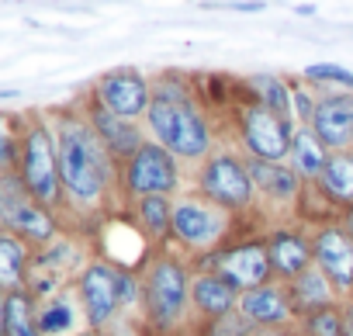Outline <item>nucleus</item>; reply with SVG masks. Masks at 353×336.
Here are the masks:
<instances>
[{
  "label": "nucleus",
  "mask_w": 353,
  "mask_h": 336,
  "mask_svg": "<svg viewBox=\"0 0 353 336\" xmlns=\"http://www.w3.org/2000/svg\"><path fill=\"white\" fill-rule=\"evenodd\" d=\"M312 132L322 139L329 152H343L353 146V94H329L319 97Z\"/></svg>",
  "instance_id": "4468645a"
},
{
  "label": "nucleus",
  "mask_w": 353,
  "mask_h": 336,
  "mask_svg": "<svg viewBox=\"0 0 353 336\" xmlns=\"http://www.w3.org/2000/svg\"><path fill=\"white\" fill-rule=\"evenodd\" d=\"M312 264L336 284V291H353V236L329 222L312 236Z\"/></svg>",
  "instance_id": "ddd939ff"
},
{
  "label": "nucleus",
  "mask_w": 353,
  "mask_h": 336,
  "mask_svg": "<svg viewBox=\"0 0 353 336\" xmlns=\"http://www.w3.org/2000/svg\"><path fill=\"white\" fill-rule=\"evenodd\" d=\"M305 80H312V83H339V87L353 90V73L346 66H339V63H312V66H305Z\"/></svg>",
  "instance_id": "c85d7f7f"
},
{
  "label": "nucleus",
  "mask_w": 353,
  "mask_h": 336,
  "mask_svg": "<svg viewBox=\"0 0 353 336\" xmlns=\"http://www.w3.org/2000/svg\"><path fill=\"white\" fill-rule=\"evenodd\" d=\"M94 104H101L104 111L118 115V118H142L152 108V83L139 73V70H111L97 80L94 87Z\"/></svg>",
  "instance_id": "9b49d317"
},
{
  "label": "nucleus",
  "mask_w": 353,
  "mask_h": 336,
  "mask_svg": "<svg viewBox=\"0 0 353 336\" xmlns=\"http://www.w3.org/2000/svg\"><path fill=\"white\" fill-rule=\"evenodd\" d=\"M256 333V326L236 308V312H229V315H222V319H215L212 326H208V336H253Z\"/></svg>",
  "instance_id": "c756f323"
},
{
  "label": "nucleus",
  "mask_w": 353,
  "mask_h": 336,
  "mask_svg": "<svg viewBox=\"0 0 353 336\" xmlns=\"http://www.w3.org/2000/svg\"><path fill=\"white\" fill-rule=\"evenodd\" d=\"M77 302L80 298H73L70 291H59L49 302H42V308H39V329H42V336H66V333H73L77 322H80Z\"/></svg>",
  "instance_id": "b1692460"
},
{
  "label": "nucleus",
  "mask_w": 353,
  "mask_h": 336,
  "mask_svg": "<svg viewBox=\"0 0 353 336\" xmlns=\"http://www.w3.org/2000/svg\"><path fill=\"white\" fill-rule=\"evenodd\" d=\"M135 215L142 222V229L152 239H163L166 233H173V201L156 195V198H139L135 201Z\"/></svg>",
  "instance_id": "bb28decb"
},
{
  "label": "nucleus",
  "mask_w": 353,
  "mask_h": 336,
  "mask_svg": "<svg viewBox=\"0 0 353 336\" xmlns=\"http://www.w3.org/2000/svg\"><path fill=\"white\" fill-rule=\"evenodd\" d=\"M239 298H243V295H239L229 281H222L219 274L198 270V274L191 277V302H194V308L205 312L212 322L222 319V315H229V312H236V308H239Z\"/></svg>",
  "instance_id": "a211bd4d"
},
{
  "label": "nucleus",
  "mask_w": 353,
  "mask_h": 336,
  "mask_svg": "<svg viewBox=\"0 0 353 336\" xmlns=\"http://www.w3.org/2000/svg\"><path fill=\"white\" fill-rule=\"evenodd\" d=\"M201 270L208 274H219L222 281H229L239 295L246 291H256L263 284L274 281V267H270V257H267V243H236V246H225L219 253H208L201 257Z\"/></svg>",
  "instance_id": "6e6552de"
},
{
  "label": "nucleus",
  "mask_w": 353,
  "mask_h": 336,
  "mask_svg": "<svg viewBox=\"0 0 353 336\" xmlns=\"http://www.w3.org/2000/svg\"><path fill=\"white\" fill-rule=\"evenodd\" d=\"M0 215H4V229L18 236L21 243H39L49 246L56 239V219L46 205H39L25 181L18 174H4V188H0Z\"/></svg>",
  "instance_id": "0eeeda50"
},
{
  "label": "nucleus",
  "mask_w": 353,
  "mask_h": 336,
  "mask_svg": "<svg viewBox=\"0 0 353 336\" xmlns=\"http://www.w3.org/2000/svg\"><path fill=\"white\" fill-rule=\"evenodd\" d=\"M56 152H59L63 191L80 205H97L114 181V159L101 142V135L94 132V125L83 118H59Z\"/></svg>",
  "instance_id": "f257e3e1"
},
{
  "label": "nucleus",
  "mask_w": 353,
  "mask_h": 336,
  "mask_svg": "<svg viewBox=\"0 0 353 336\" xmlns=\"http://www.w3.org/2000/svg\"><path fill=\"white\" fill-rule=\"evenodd\" d=\"M263 243H267V257H270V267H274V281L291 284L312 267V243L305 236L277 229Z\"/></svg>",
  "instance_id": "dca6fc26"
},
{
  "label": "nucleus",
  "mask_w": 353,
  "mask_h": 336,
  "mask_svg": "<svg viewBox=\"0 0 353 336\" xmlns=\"http://www.w3.org/2000/svg\"><path fill=\"white\" fill-rule=\"evenodd\" d=\"M198 195L215 201L225 212H246L256 198L253 177L246 170V163L232 152H215L205 159V166L198 170Z\"/></svg>",
  "instance_id": "423d86ee"
},
{
  "label": "nucleus",
  "mask_w": 353,
  "mask_h": 336,
  "mask_svg": "<svg viewBox=\"0 0 353 336\" xmlns=\"http://www.w3.org/2000/svg\"><path fill=\"white\" fill-rule=\"evenodd\" d=\"M90 125H94V132L101 135V142L108 146V152H111V159H121V163H128L142 146H145V135H142V128L135 125V121H128V118H118V115H111V111H104L101 104H94L90 108V118H87Z\"/></svg>",
  "instance_id": "f3484780"
},
{
  "label": "nucleus",
  "mask_w": 353,
  "mask_h": 336,
  "mask_svg": "<svg viewBox=\"0 0 353 336\" xmlns=\"http://www.w3.org/2000/svg\"><path fill=\"white\" fill-rule=\"evenodd\" d=\"M291 101H294V118L301 121V128H312L319 101H315V97H312L305 87H291Z\"/></svg>",
  "instance_id": "7c9ffc66"
},
{
  "label": "nucleus",
  "mask_w": 353,
  "mask_h": 336,
  "mask_svg": "<svg viewBox=\"0 0 353 336\" xmlns=\"http://www.w3.org/2000/svg\"><path fill=\"white\" fill-rule=\"evenodd\" d=\"M80 336H104L101 329H90V333H80Z\"/></svg>",
  "instance_id": "f704fd0d"
},
{
  "label": "nucleus",
  "mask_w": 353,
  "mask_h": 336,
  "mask_svg": "<svg viewBox=\"0 0 353 336\" xmlns=\"http://www.w3.org/2000/svg\"><path fill=\"white\" fill-rule=\"evenodd\" d=\"M250 90L256 94V104H263L267 111L281 115L291 121V111H294V101H291V87L274 77V73H260V77H250Z\"/></svg>",
  "instance_id": "a878e982"
},
{
  "label": "nucleus",
  "mask_w": 353,
  "mask_h": 336,
  "mask_svg": "<svg viewBox=\"0 0 353 336\" xmlns=\"http://www.w3.org/2000/svg\"><path fill=\"white\" fill-rule=\"evenodd\" d=\"M0 322H4V336H42L39 329V308L28 291H8L4 305H0Z\"/></svg>",
  "instance_id": "5701e85b"
},
{
  "label": "nucleus",
  "mask_w": 353,
  "mask_h": 336,
  "mask_svg": "<svg viewBox=\"0 0 353 336\" xmlns=\"http://www.w3.org/2000/svg\"><path fill=\"white\" fill-rule=\"evenodd\" d=\"M288 291H291V305H294V312H298L301 319L336 305V284H332L315 264H312L298 281H291Z\"/></svg>",
  "instance_id": "aec40b11"
},
{
  "label": "nucleus",
  "mask_w": 353,
  "mask_h": 336,
  "mask_svg": "<svg viewBox=\"0 0 353 336\" xmlns=\"http://www.w3.org/2000/svg\"><path fill=\"white\" fill-rule=\"evenodd\" d=\"M28 243H21L18 236L4 233L0 236V284L4 291H21V277H28Z\"/></svg>",
  "instance_id": "393cba45"
},
{
  "label": "nucleus",
  "mask_w": 353,
  "mask_h": 336,
  "mask_svg": "<svg viewBox=\"0 0 353 336\" xmlns=\"http://www.w3.org/2000/svg\"><path fill=\"white\" fill-rule=\"evenodd\" d=\"M315 188H319L322 198L353 208V149L329 152V163H325V170L319 174Z\"/></svg>",
  "instance_id": "412c9836"
},
{
  "label": "nucleus",
  "mask_w": 353,
  "mask_h": 336,
  "mask_svg": "<svg viewBox=\"0 0 353 336\" xmlns=\"http://www.w3.org/2000/svg\"><path fill=\"white\" fill-rule=\"evenodd\" d=\"M18 177L25 181L28 195L46 205L49 212L59 205L63 198V181H59V152H56V139L49 132L46 121L32 118L25 125L21 135V166H18Z\"/></svg>",
  "instance_id": "39448f33"
},
{
  "label": "nucleus",
  "mask_w": 353,
  "mask_h": 336,
  "mask_svg": "<svg viewBox=\"0 0 353 336\" xmlns=\"http://www.w3.org/2000/svg\"><path fill=\"white\" fill-rule=\"evenodd\" d=\"M246 170L253 177V188L267 195L270 201H294L301 195V177L288 163H267V159H246Z\"/></svg>",
  "instance_id": "6ab92c4d"
},
{
  "label": "nucleus",
  "mask_w": 353,
  "mask_h": 336,
  "mask_svg": "<svg viewBox=\"0 0 353 336\" xmlns=\"http://www.w3.org/2000/svg\"><path fill=\"white\" fill-rule=\"evenodd\" d=\"M329 163V149L322 146V139L312 128H298L291 139V152H288V166L301 177V181H319V174Z\"/></svg>",
  "instance_id": "4be33fe9"
},
{
  "label": "nucleus",
  "mask_w": 353,
  "mask_h": 336,
  "mask_svg": "<svg viewBox=\"0 0 353 336\" xmlns=\"http://www.w3.org/2000/svg\"><path fill=\"white\" fill-rule=\"evenodd\" d=\"M80 308L87 315V322L94 329H104L114 312L121 308V295H118V267L114 264H104V260H94L83 267L80 274Z\"/></svg>",
  "instance_id": "f8f14e48"
},
{
  "label": "nucleus",
  "mask_w": 353,
  "mask_h": 336,
  "mask_svg": "<svg viewBox=\"0 0 353 336\" xmlns=\"http://www.w3.org/2000/svg\"><path fill=\"white\" fill-rule=\"evenodd\" d=\"M191 302V277L184 270V264L170 257V253H156L152 260H145L142 270V305L145 315L152 322V329L166 333L181 322L184 308Z\"/></svg>",
  "instance_id": "7ed1b4c3"
},
{
  "label": "nucleus",
  "mask_w": 353,
  "mask_h": 336,
  "mask_svg": "<svg viewBox=\"0 0 353 336\" xmlns=\"http://www.w3.org/2000/svg\"><path fill=\"white\" fill-rule=\"evenodd\" d=\"M260 8H263V4H236V11H243V14H246V11H260Z\"/></svg>",
  "instance_id": "72a5a7b5"
},
{
  "label": "nucleus",
  "mask_w": 353,
  "mask_h": 336,
  "mask_svg": "<svg viewBox=\"0 0 353 336\" xmlns=\"http://www.w3.org/2000/svg\"><path fill=\"white\" fill-rule=\"evenodd\" d=\"M229 233H232V212L219 208L215 201L201 198L198 191L173 201V239L184 250H191L198 257L219 253V250H225L222 243L229 239Z\"/></svg>",
  "instance_id": "20e7f679"
},
{
  "label": "nucleus",
  "mask_w": 353,
  "mask_h": 336,
  "mask_svg": "<svg viewBox=\"0 0 353 336\" xmlns=\"http://www.w3.org/2000/svg\"><path fill=\"white\" fill-rule=\"evenodd\" d=\"M181 174H176V156L166 152L159 142H145L125 166H121V184L128 191L132 201L139 198H170V191L176 188Z\"/></svg>",
  "instance_id": "1a4fd4ad"
},
{
  "label": "nucleus",
  "mask_w": 353,
  "mask_h": 336,
  "mask_svg": "<svg viewBox=\"0 0 353 336\" xmlns=\"http://www.w3.org/2000/svg\"><path fill=\"white\" fill-rule=\"evenodd\" d=\"M145 125L152 132V142H159L166 152L181 159H201L212 149V128L208 118L194 108V97H152Z\"/></svg>",
  "instance_id": "f03ea898"
},
{
  "label": "nucleus",
  "mask_w": 353,
  "mask_h": 336,
  "mask_svg": "<svg viewBox=\"0 0 353 336\" xmlns=\"http://www.w3.org/2000/svg\"><path fill=\"white\" fill-rule=\"evenodd\" d=\"M253 336H288V333L284 329H256Z\"/></svg>",
  "instance_id": "2f4dec72"
},
{
  "label": "nucleus",
  "mask_w": 353,
  "mask_h": 336,
  "mask_svg": "<svg viewBox=\"0 0 353 336\" xmlns=\"http://www.w3.org/2000/svg\"><path fill=\"white\" fill-rule=\"evenodd\" d=\"M294 125L274 111H267L263 104H250L239 115V139L246 146V152L253 159H267V163H284L291 152V139H294Z\"/></svg>",
  "instance_id": "9d476101"
},
{
  "label": "nucleus",
  "mask_w": 353,
  "mask_h": 336,
  "mask_svg": "<svg viewBox=\"0 0 353 336\" xmlns=\"http://www.w3.org/2000/svg\"><path fill=\"white\" fill-rule=\"evenodd\" d=\"M343 229H346V233H350V236H353V208H350V212H346V219H343Z\"/></svg>",
  "instance_id": "473e14b6"
},
{
  "label": "nucleus",
  "mask_w": 353,
  "mask_h": 336,
  "mask_svg": "<svg viewBox=\"0 0 353 336\" xmlns=\"http://www.w3.org/2000/svg\"><path fill=\"white\" fill-rule=\"evenodd\" d=\"M239 312L256 326V329H281L291 315H294V305H291V291L288 284L281 281H270L256 291H246L239 298Z\"/></svg>",
  "instance_id": "2eb2a0df"
},
{
  "label": "nucleus",
  "mask_w": 353,
  "mask_h": 336,
  "mask_svg": "<svg viewBox=\"0 0 353 336\" xmlns=\"http://www.w3.org/2000/svg\"><path fill=\"white\" fill-rule=\"evenodd\" d=\"M301 333L305 336H346V319H343V308H322L315 315H305L301 319Z\"/></svg>",
  "instance_id": "cd10ccee"
}]
</instances>
